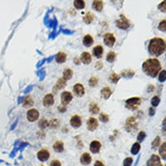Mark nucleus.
Wrapping results in <instances>:
<instances>
[{
    "mask_svg": "<svg viewBox=\"0 0 166 166\" xmlns=\"http://www.w3.org/2000/svg\"><path fill=\"white\" fill-rule=\"evenodd\" d=\"M161 63L158 59L156 58H150L147 59L144 64H143V69L145 71V73L151 77H155L161 70Z\"/></svg>",
    "mask_w": 166,
    "mask_h": 166,
    "instance_id": "nucleus-1",
    "label": "nucleus"
},
{
    "mask_svg": "<svg viewBox=\"0 0 166 166\" xmlns=\"http://www.w3.org/2000/svg\"><path fill=\"white\" fill-rule=\"evenodd\" d=\"M149 53L153 56H161L165 52V41L160 37L151 39L148 45Z\"/></svg>",
    "mask_w": 166,
    "mask_h": 166,
    "instance_id": "nucleus-2",
    "label": "nucleus"
},
{
    "mask_svg": "<svg viewBox=\"0 0 166 166\" xmlns=\"http://www.w3.org/2000/svg\"><path fill=\"white\" fill-rule=\"evenodd\" d=\"M137 121H136V117L134 116H131L129 117L127 121H126V124H125V129L128 131V132H135L137 130Z\"/></svg>",
    "mask_w": 166,
    "mask_h": 166,
    "instance_id": "nucleus-3",
    "label": "nucleus"
},
{
    "mask_svg": "<svg viewBox=\"0 0 166 166\" xmlns=\"http://www.w3.org/2000/svg\"><path fill=\"white\" fill-rule=\"evenodd\" d=\"M141 102H142V99L140 97H132L126 100V107L131 110H136L138 106L140 105Z\"/></svg>",
    "mask_w": 166,
    "mask_h": 166,
    "instance_id": "nucleus-4",
    "label": "nucleus"
},
{
    "mask_svg": "<svg viewBox=\"0 0 166 166\" xmlns=\"http://www.w3.org/2000/svg\"><path fill=\"white\" fill-rule=\"evenodd\" d=\"M116 26L121 29L126 30L130 27V21L124 15H122L121 17L116 21Z\"/></svg>",
    "mask_w": 166,
    "mask_h": 166,
    "instance_id": "nucleus-5",
    "label": "nucleus"
},
{
    "mask_svg": "<svg viewBox=\"0 0 166 166\" xmlns=\"http://www.w3.org/2000/svg\"><path fill=\"white\" fill-rule=\"evenodd\" d=\"M72 100H73V94H72V93L67 92V91H64V92L62 93L61 102H62V104L63 105H65L66 106Z\"/></svg>",
    "mask_w": 166,
    "mask_h": 166,
    "instance_id": "nucleus-6",
    "label": "nucleus"
},
{
    "mask_svg": "<svg viewBox=\"0 0 166 166\" xmlns=\"http://www.w3.org/2000/svg\"><path fill=\"white\" fill-rule=\"evenodd\" d=\"M115 41H116V39H115V36H114L113 34L107 33V34H105L104 36V44H105L107 46H109V47L113 46L114 44H115Z\"/></svg>",
    "mask_w": 166,
    "mask_h": 166,
    "instance_id": "nucleus-7",
    "label": "nucleus"
},
{
    "mask_svg": "<svg viewBox=\"0 0 166 166\" xmlns=\"http://www.w3.org/2000/svg\"><path fill=\"white\" fill-rule=\"evenodd\" d=\"M70 124L74 128H79L82 125V118L78 114H75L71 117L70 119Z\"/></svg>",
    "mask_w": 166,
    "mask_h": 166,
    "instance_id": "nucleus-8",
    "label": "nucleus"
},
{
    "mask_svg": "<svg viewBox=\"0 0 166 166\" xmlns=\"http://www.w3.org/2000/svg\"><path fill=\"white\" fill-rule=\"evenodd\" d=\"M27 120L29 122H35L38 119L39 117V112L36 109H30L28 110L27 113Z\"/></svg>",
    "mask_w": 166,
    "mask_h": 166,
    "instance_id": "nucleus-9",
    "label": "nucleus"
},
{
    "mask_svg": "<svg viewBox=\"0 0 166 166\" xmlns=\"http://www.w3.org/2000/svg\"><path fill=\"white\" fill-rule=\"evenodd\" d=\"M146 166H162L160 157L156 154H153L151 156V158L147 161V165Z\"/></svg>",
    "mask_w": 166,
    "mask_h": 166,
    "instance_id": "nucleus-10",
    "label": "nucleus"
},
{
    "mask_svg": "<svg viewBox=\"0 0 166 166\" xmlns=\"http://www.w3.org/2000/svg\"><path fill=\"white\" fill-rule=\"evenodd\" d=\"M54 102H55V97L52 93L45 94L44 99H43V104H44V106H45V107L52 106L54 104Z\"/></svg>",
    "mask_w": 166,
    "mask_h": 166,
    "instance_id": "nucleus-11",
    "label": "nucleus"
},
{
    "mask_svg": "<svg viewBox=\"0 0 166 166\" xmlns=\"http://www.w3.org/2000/svg\"><path fill=\"white\" fill-rule=\"evenodd\" d=\"M49 157H50V153L46 149H42V150L38 151V153H37V159L41 162L47 161L49 159Z\"/></svg>",
    "mask_w": 166,
    "mask_h": 166,
    "instance_id": "nucleus-12",
    "label": "nucleus"
},
{
    "mask_svg": "<svg viewBox=\"0 0 166 166\" xmlns=\"http://www.w3.org/2000/svg\"><path fill=\"white\" fill-rule=\"evenodd\" d=\"M87 129L89 131H94L97 127H98V121L96 118L94 117H90L89 119L87 120Z\"/></svg>",
    "mask_w": 166,
    "mask_h": 166,
    "instance_id": "nucleus-13",
    "label": "nucleus"
},
{
    "mask_svg": "<svg viewBox=\"0 0 166 166\" xmlns=\"http://www.w3.org/2000/svg\"><path fill=\"white\" fill-rule=\"evenodd\" d=\"M101 147H102V144L97 140L93 141L90 144V150L93 153H98L101 150Z\"/></svg>",
    "mask_w": 166,
    "mask_h": 166,
    "instance_id": "nucleus-14",
    "label": "nucleus"
},
{
    "mask_svg": "<svg viewBox=\"0 0 166 166\" xmlns=\"http://www.w3.org/2000/svg\"><path fill=\"white\" fill-rule=\"evenodd\" d=\"M73 90H74L75 94H76V96H77L78 97L83 96L84 94V93H85L84 87V85H83L82 84H76L74 85Z\"/></svg>",
    "mask_w": 166,
    "mask_h": 166,
    "instance_id": "nucleus-15",
    "label": "nucleus"
},
{
    "mask_svg": "<svg viewBox=\"0 0 166 166\" xmlns=\"http://www.w3.org/2000/svg\"><path fill=\"white\" fill-rule=\"evenodd\" d=\"M93 56L97 57V58H102L103 54H104V48L102 45H96L94 48L93 49Z\"/></svg>",
    "mask_w": 166,
    "mask_h": 166,
    "instance_id": "nucleus-16",
    "label": "nucleus"
},
{
    "mask_svg": "<svg viewBox=\"0 0 166 166\" xmlns=\"http://www.w3.org/2000/svg\"><path fill=\"white\" fill-rule=\"evenodd\" d=\"M113 93V90L109 87V86H105V87H103L102 90H101V96L104 99H108L111 94Z\"/></svg>",
    "mask_w": 166,
    "mask_h": 166,
    "instance_id": "nucleus-17",
    "label": "nucleus"
},
{
    "mask_svg": "<svg viewBox=\"0 0 166 166\" xmlns=\"http://www.w3.org/2000/svg\"><path fill=\"white\" fill-rule=\"evenodd\" d=\"M80 60H81L82 63H84V64H90L91 61H92V56H91V54L88 53V52H84V53H82V55H81Z\"/></svg>",
    "mask_w": 166,
    "mask_h": 166,
    "instance_id": "nucleus-18",
    "label": "nucleus"
},
{
    "mask_svg": "<svg viewBox=\"0 0 166 166\" xmlns=\"http://www.w3.org/2000/svg\"><path fill=\"white\" fill-rule=\"evenodd\" d=\"M91 161H92V157H91V155L88 153H83L81 155V157H80V162L84 165H88L91 162Z\"/></svg>",
    "mask_w": 166,
    "mask_h": 166,
    "instance_id": "nucleus-19",
    "label": "nucleus"
},
{
    "mask_svg": "<svg viewBox=\"0 0 166 166\" xmlns=\"http://www.w3.org/2000/svg\"><path fill=\"white\" fill-rule=\"evenodd\" d=\"M65 84H66V83H65V81H64L63 78H60V79H58V81L56 82V85H55V86H54V88H53V92H54V93H56L58 90H60V89L64 88V87L65 86Z\"/></svg>",
    "mask_w": 166,
    "mask_h": 166,
    "instance_id": "nucleus-20",
    "label": "nucleus"
},
{
    "mask_svg": "<svg viewBox=\"0 0 166 166\" xmlns=\"http://www.w3.org/2000/svg\"><path fill=\"white\" fill-rule=\"evenodd\" d=\"M53 148L56 153H62L64 151V143L62 141H57L53 145Z\"/></svg>",
    "mask_w": 166,
    "mask_h": 166,
    "instance_id": "nucleus-21",
    "label": "nucleus"
},
{
    "mask_svg": "<svg viewBox=\"0 0 166 166\" xmlns=\"http://www.w3.org/2000/svg\"><path fill=\"white\" fill-rule=\"evenodd\" d=\"M83 44L85 46H91L93 44V37L91 35H85L83 38Z\"/></svg>",
    "mask_w": 166,
    "mask_h": 166,
    "instance_id": "nucleus-22",
    "label": "nucleus"
},
{
    "mask_svg": "<svg viewBox=\"0 0 166 166\" xmlns=\"http://www.w3.org/2000/svg\"><path fill=\"white\" fill-rule=\"evenodd\" d=\"M72 77H73V70L70 69V68L64 69V73H63V79H64V81H66V80L71 79Z\"/></svg>",
    "mask_w": 166,
    "mask_h": 166,
    "instance_id": "nucleus-23",
    "label": "nucleus"
},
{
    "mask_svg": "<svg viewBox=\"0 0 166 166\" xmlns=\"http://www.w3.org/2000/svg\"><path fill=\"white\" fill-rule=\"evenodd\" d=\"M89 111L93 113H98L100 112V107L98 105V104L94 103V102H92L90 104H89Z\"/></svg>",
    "mask_w": 166,
    "mask_h": 166,
    "instance_id": "nucleus-24",
    "label": "nucleus"
},
{
    "mask_svg": "<svg viewBox=\"0 0 166 166\" xmlns=\"http://www.w3.org/2000/svg\"><path fill=\"white\" fill-rule=\"evenodd\" d=\"M56 61L58 64H63L66 61V54L64 52H59L56 56Z\"/></svg>",
    "mask_w": 166,
    "mask_h": 166,
    "instance_id": "nucleus-25",
    "label": "nucleus"
},
{
    "mask_svg": "<svg viewBox=\"0 0 166 166\" xmlns=\"http://www.w3.org/2000/svg\"><path fill=\"white\" fill-rule=\"evenodd\" d=\"M93 8L96 9V11H99L101 12L104 8V2L103 1H97V0H96V1H93Z\"/></svg>",
    "mask_w": 166,
    "mask_h": 166,
    "instance_id": "nucleus-26",
    "label": "nucleus"
},
{
    "mask_svg": "<svg viewBox=\"0 0 166 166\" xmlns=\"http://www.w3.org/2000/svg\"><path fill=\"white\" fill-rule=\"evenodd\" d=\"M93 19H94V16L91 12L86 13V15L84 16V22L85 24H91V23H93Z\"/></svg>",
    "mask_w": 166,
    "mask_h": 166,
    "instance_id": "nucleus-27",
    "label": "nucleus"
},
{
    "mask_svg": "<svg viewBox=\"0 0 166 166\" xmlns=\"http://www.w3.org/2000/svg\"><path fill=\"white\" fill-rule=\"evenodd\" d=\"M122 76L124 77H129V78H131V77H133L134 76V72H133V70H131V69H126V70H124L123 72H122Z\"/></svg>",
    "mask_w": 166,
    "mask_h": 166,
    "instance_id": "nucleus-28",
    "label": "nucleus"
},
{
    "mask_svg": "<svg viewBox=\"0 0 166 166\" xmlns=\"http://www.w3.org/2000/svg\"><path fill=\"white\" fill-rule=\"evenodd\" d=\"M74 6L76 8L82 9L85 7V2L83 1V0H76V1L74 2Z\"/></svg>",
    "mask_w": 166,
    "mask_h": 166,
    "instance_id": "nucleus-29",
    "label": "nucleus"
},
{
    "mask_svg": "<svg viewBox=\"0 0 166 166\" xmlns=\"http://www.w3.org/2000/svg\"><path fill=\"white\" fill-rule=\"evenodd\" d=\"M34 104V101L30 96H27L24 99V106L25 107H30Z\"/></svg>",
    "mask_w": 166,
    "mask_h": 166,
    "instance_id": "nucleus-30",
    "label": "nucleus"
},
{
    "mask_svg": "<svg viewBox=\"0 0 166 166\" xmlns=\"http://www.w3.org/2000/svg\"><path fill=\"white\" fill-rule=\"evenodd\" d=\"M119 79H120V76L117 75L116 73H112L109 76V80L113 84H116L118 81H119Z\"/></svg>",
    "mask_w": 166,
    "mask_h": 166,
    "instance_id": "nucleus-31",
    "label": "nucleus"
},
{
    "mask_svg": "<svg viewBox=\"0 0 166 166\" xmlns=\"http://www.w3.org/2000/svg\"><path fill=\"white\" fill-rule=\"evenodd\" d=\"M140 148H141L140 144H139V143H134V144L133 145V146H132L131 153H132L133 154H137V153H139V151H140Z\"/></svg>",
    "mask_w": 166,
    "mask_h": 166,
    "instance_id": "nucleus-32",
    "label": "nucleus"
},
{
    "mask_svg": "<svg viewBox=\"0 0 166 166\" xmlns=\"http://www.w3.org/2000/svg\"><path fill=\"white\" fill-rule=\"evenodd\" d=\"M115 57H116V54L113 51H110L108 54H107V56H106V60L109 62V63H113L114 60H115Z\"/></svg>",
    "mask_w": 166,
    "mask_h": 166,
    "instance_id": "nucleus-33",
    "label": "nucleus"
},
{
    "mask_svg": "<svg viewBox=\"0 0 166 166\" xmlns=\"http://www.w3.org/2000/svg\"><path fill=\"white\" fill-rule=\"evenodd\" d=\"M165 149H166V143L164 142V143L161 145V147H160V154H161V157L163 159V160H165V158H166V152H165Z\"/></svg>",
    "mask_w": 166,
    "mask_h": 166,
    "instance_id": "nucleus-34",
    "label": "nucleus"
},
{
    "mask_svg": "<svg viewBox=\"0 0 166 166\" xmlns=\"http://www.w3.org/2000/svg\"><path fill=\"white\" fill-rule=\"evenodd\" d=\"M98 82H99V79L97 77H91L89 79V85L92 87H94L98 84Z\"/></svg>",
    "mask_w": 166,
    "mask_h": 166,
    "instance_id": "nucleus-35",
    "label": "nucleus"
},
{
    "mask_svg": "<svg viewBox=\"0 0 166 166\" xmlns=\"http://www.w3.org/2000/svg\"><path fill=\"white\" fill-rule=\"evenodd\" d=\"M99 119L103 123H107L109 121V115L105 113H102L99 116Z\"/></svg>",
    "mask_w": 166,
    "mask_h": 166,
    "instance_id": "nucleus-36",
    "label": "nucleus"
},
{
    "mask_svg": "<svg viewBox=\"0 0 166 166\" xmlns=\"http://www.w3.org/2000/svg\"><path fill=\"white\" fill-rule=\"evenodd\" d=\"M38 125L40 128L42 129H44L45 127L48 126V121H47L46 119H44V118H43V119H41L38 123Z\"/></svg>",
    "mask_w": 166,
    "mask_h": 166,
    "instance_id": "nucleus-37",
    "label": "nucleus"
},
{
    "mask_svg": "<svg viewBox=\"0 0 166 166\" xmlns=\"http://www.w3.org/2000/svg\"><path fill=\"white\" fill-rule=\"evenodd\" d=\"M160 142H161V138H160L159 136H157V137L154 139V141L153 142V145H152V147H153V149H156V148L159 146V145H160Z\"/></svg>",
    "mask_w": 166,
    "mask_h": 166,
    "instance_id": "nucleus-38",
    "label": "nucleus"
},
{
    "mask_svg": "<svg viewBox=\"0 0 166 166\" xmlns=\"http://www.w3.org/2000/svg\"><path fill=\"white\" fill-rule=\"evenodd\" d=\"M58 124H59V122H58V120L57 119H53V120H51L49 123H48V126L49 127H51V128H56L57 126H58Z\"/></svg>",
    "mask_w": 166,
    "mask_h": 166,
    "instance_id": "nucleus-39",
    "label": "nucleus"
},
{
    "mask_svg": "<svg viewBox=\"0 0 166 166\" xmlns=\"http://www.w3.org/2000/svg\"><path fill=\"white\" fill-rule=\"evenodd\" d=\"M151 103H152V104H153V107H154V106H157V105L159 104V103H160V98H159V96H153Z\"/></svg>",
    "mask_w": 166,
    "mask_h": 166,
    "instance_id": "nucleus-40",
    "label": "nucleus"
},
{
    "mask_svg": "<svg viewBox=\"0 0 166 166\" xmlns=\"http://www.w3.org/2000/svg\"><path fill=\"white\" fill-rule=\"evenodd\" d=\"M132 163H133V158L131 157H127L124 161V166H131Z\"/></svg>",
    "mask_w": 166,
    "mask_h": 166,
    "instance_id": "nucleus-41",
    "label": "nucleus"
},
{
    "mask_svg": "<svg viewBox=\"0 0 166 166\" xmlns=\"http://www.w3.org/2000/svg\"><path fill=\"white\" fill-rule=\"evenodd\" d=\"M165 24H166V21H165V19L162 20V21L160 22V24H159V29H160V30H162V31H163V32H165V30H166Z\"/></svg>",
    "mask_w": 166,
    "mask_h": 166,
    "instance_id": "nucleus-42",
    "label": "nucleus"
},
{
    "mask_svg": "<svg viewBox=\"0 0 166 166\" xmlns=\"http://www.w3.org/2000/svg\"><path fill=\"white\" fill-rule=\"evenodd\" d=\"M145 132H141V133H139L138 137H137V140H138L139 142H142V141L145 140Z\"/></svg>",
    "mask_w": 166,
    "mask_h": 166,
    "instance_id": "nucleus-43",
    "label": "nucleus"
},
{
    "mask_svg": "<svg viewBox=\"0 0 166 166\" xmlns=\"http://www.w3.org/2000/svg\"><path fill=\"white\" fill-rule=\"evenodd\" d=\"M159 80L161 82H164L165 81V70L162 71L160 73V76H159Z\"/></svg>",
    "mask_w": 166,
    "mask_h": 166,
    "instance_id": "nucleus-44",
    "label": "nucleus"
},
{
    "mask_svg": "<svg viewBox=\"0 0 166 166\" xmlns=\"http://www.w3.org/2000/svg\"><path fill=\"white\" fill-rule=\"evenodd\" d=\"M50 166H61V162L58 160H53L50 163Z\"/></svg>",
    "mask_w": 166,
    "mask_h": 166,
    "instance_id": "nucleus-45",
    "label": "nucleus"
},
{
    "mask_svg": "<svg viewBox=\"0 0 166 166\" xmlns=\"http://www.w3.org/2000/svg\"><path fill=\"white\" fill-rule=\"evenodd\" d=\"M58 110H59V112H60V113H64V112H65V111H66V106H65V105H63V104H61V105H59V106H58Z\"/></svg>",
    "mask_w": 166,
    "mask_h": 166,
    "instance_id": "nucleus-46",
    "label": "nucleus"
},
{
    "mask_svg": "<svg viewBox=\"0 0 166 166\" xmlns=\"http://www.w3.org/2000/svg\"><path fill=\"white\" fill-rule=\"evenodd\" d=\"M159 8H160L162 11L165 12V1H163V2L161 3V5L159 6Z\"/></svg>",
    "mask_w": 166,
    "mask_h": 166,
    "instance_id": "nucleus-47",
    "label": "nucleus"
},
{
    "mask_svg": "<svg viewBox=\"0 0 166 166\" xmlns=\"http://www.w3.org/2000/svg\"><path fill=\"white\" fill-rule=\"evenodd\" d=\"M74 63H75L76 64H80V63H81L80 58H79L78 56H76V57L74 58Z\"/></svg>",
    "mask_w": 166,
    "mask_h": 166,
    "instance_id": "nucleus-48",
    "label": "nucleus"
},
{
    "mask_svg": "<svg viewBox=\"0 0 166 166\" xmlns=\"http://www.w3.org/2000/svg\"><path fill=\"white\" fill-rule=\"evenodd\" d=\"M93 166H104V164L103 162H101V161H96Z\"/></svg>",
    "mask_w": 166,
    "mask_h": 166,
    "instance_id": "nucleus-49",
    "label": "nucleus"
},
{
    "mask_svg": "<svg viewBox=\"0 0 166 166\" xmlns=\"http://www.w3.org/2000/svg\"><path fill=\"white\" fill-rule=\"evenodd\" d=\"M96 69H102V67H103V64H102L101 62H98V63H96Z\"/></svg>",
    "mask_w": 166,
    "mask_h": 166,
    "instance_id": "nucleus-50",
    "label": "nucleus"
},
{
    "mask_svg": "<svg viewBox=\"0 0 166 166\" xmlns=\"http://www.w3.org/2000/svg\"><path fill=\"white\" fill-rule=\"evenodd\" d=\"M154 114V109L152 107V108H150V115H153Z\"/></svg>",
    "mask_w": 166,
    "mask_h": 166,
    "instance_id": "nucleus-51",
    "label": "nucleus"
},
{
    "mask_svg": "<svg viewBox=\"0 0 166 166\" xmlns=\"http://www.w3.org/2000/svg\"><path fill=\"white\" fill-rule=\"evenodd\" d=\"M43 166H44V165H43Z\"/></svg>",
    "mask_w": 166,
    "mask_h": 166,
    "instance_id": "nucleus-52",
    "label": "nucleus"
}]
</instances>
